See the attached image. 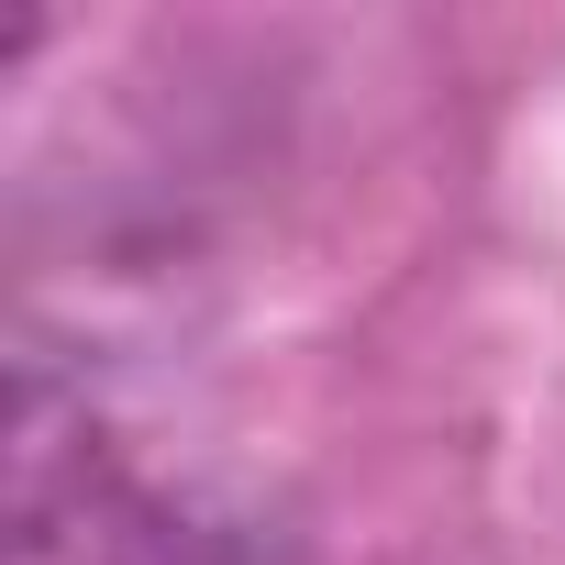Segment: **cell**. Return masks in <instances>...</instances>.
Here are the masks:
<instances>
[{
    "label": "cell",
    "mask_w": 565,
    "mask_h": 565,
    "mask_svg": "<svg viewBox=\"0 0 565 565\" xmlns=\"http://www.w3.org/2000/svg\"><path fill=\"white\" fill-rule=\"evenodd\" d=\"M78 565H300L289 532L244 499H111L100 532L78 543Z\"/></svg>",
    "instance_id": "7a4b0ae2"
},
{
    "label": "cell",
    "mask_w": 565,
    "mask_h": 565,
    "mask_svg": "<svg viewBox=\"0 0 565 565\" xmlns=\"http://www.w3.org/2000/svg\"><path fill=\"white\" fill-rule=\"evenodd\" d=\"M111 510V477H100V422H89V388L45 377V355L12 366V532L23 554H56V543H89Z\"/></svg>",
    "instance_id": "6da1fadb"
}]
</instances>
